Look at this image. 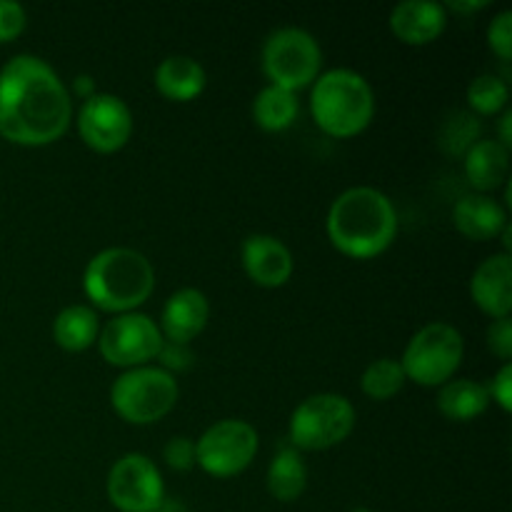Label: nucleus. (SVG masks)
Segmentation results:
<instances>
[{
	"instance_id": "1",
	"label": "nucleus",
	"mask_w": 512,
	"mask_h": 512,
	"mask_svg": "<svg viewBox=\"0 0 512 512\" xmlns=\"http://www.w3.org/2000/svg\"><path fill=\"white\" fill-rule=\"evenodd\" d=\"M73 100L60 75L35 55H15L0 70V135L15 145L40 148L65 135Z\"/></svg>"
},
{
	"instance_id": "2",
	"label": "nucleus",
	"mask_w": 512,
	"mask_h": 512,
	"mask_svg": "<svg viewBox=\"0 0 512 512\" xmlns=\"http://www.w3.org/2000/svg\"><path fill=\"white\" fill-rule=\"evenodd\" d=\"M325 230L335 248L348 258L368 260L383 255L398 235V210L378 188L358 185L333 200Z\"/></svg>"
},
{
	"instance_id": "3",
	"label": "nucleus",
	"mask_w": 512,
	"mask_h": 512,
	"mask_svg": "<svg viewBox=\"0 0 512 512\" xmlns=\"http://www.w3.org/2000/svg\"><path fill=\"white\" fill-rule=\"evenodd\" d=\"M155 270L133 248H105L83 273V290L90 303L108 313H135L153 295Z\"/></svg>"
},
{
	"instance_id": "4",
	"label": "nucleus",
	"mask_w": 512,
	"mask_h": 512,
	"mask_svg": "<svg viewBox=\"0 0 512 512\" xmlns=\"http://www.w3.org/2000/svg\"><path fill=\"white\" fill-rule=\"evenodd\" d=\"M310 110L323 133L333 138H353L373 123L375 93L355 70L333 68L318 75L313 83Z\"/></svg>"
},
{
	"instance_id": "5",
	"label": "nucleus",
	"mask_w": 512,
	"mask_h": 512,
	"mask_svg": "<svg viewBox=\"0 0 512 512\" xmlns=\"http://www.w3.org/2000/svg\"><path fill=\"white\" fill-rule=\"evenodd\" d=\"M178 380L163 368H130L110 388L115 413L130 425H150L163 420L178 403Z\"/></svg>"
},
{
	"instance_id": "6",
	"label": "nucleus",
	"mask_w": 512,
	"mask_h": 512,
	"mask_svg": "<svg viewBox=\"0 0 512 512\" xmlns=\"http://www.w3.org/2000/svg\"><path fill=\"white\" fill-rule=\"evenodd\" d=\"M465 355L463 335L450 323H430L420 328L405 345L400 365L405 378L423 388H440L453 380Z\"/></svg>"
},
{
	"instance_id": "7",
	"label": "nucleus",
	"mask_w": 512,
	"mask_h": 512,
	"mask_svg": "<svg viewBox=\"0 0 512 512\" xmlns=\"http://www.w3.org/2000/svg\"><path fill=\"white\" fill-rule=\"evenodd\" d=\"M323 65V50L318 40L303 28H278L263 45V73L270 85L303 90L315 83Z\"/></svg>"
},
{
	"instance_id": "8",
	"label": "nucleus",
	"mask_w": 512,
	"mask_h": 512,
	"mask_svg": "<svg viewBox=\"0 0 512 512\" xmlns=\"http://www.w3.org/2000/svg\"><path fill=\"white\" fill-rule=\"evenodd\" d=\"M353 428L355 408L345 395H310L293 410L290 445L295 450H328L343 443Z\"/></svg>"
},
{
	"instance_id": "9",
	"label": "nucleus",
	"mask_w": 512,
	"mask_h": 512,
	"mask_svg": "<svg viewBox=\"0 0 512 512\" xmlns=\"http://www.w3.org/2000/svg\"><path fill=\"white\" fill-rule=\"evenodd\" d=\"M258 430L245 420H220L195 443V463L213 478L240 475L258 455Z\"/></svg>"
},
{
	"instance_id": "10",
	"label": "nucleus",
	"mask_w": 512,
	"mask_h": 512,
	"mask_svg": "<svg viewBox=\"0 0 512 512\" xmlns=\"http://www.w3.org/2000/svg\"><path fill=\"white\" fill-rule=\"evenodd\" d=\"M163 333L143 313H123L100 328L98 348L105 363L115 368H143L158 358Z\"/></svg>"
},
{
	"instance_id": "11",
	"label": "nucleus",
	"mask_w": 512,
	"mask_h": 512,
	"mask_svg": "<svg viewBox=\"0 0 512 512\" xmlns=\"http://www.w3.org/2000/svg\"><path fill=\"white\" fill-rule=\"evenodd\" d=\"M108 500L120 512H155L165 500L163 475L143 453H128L108 473Z\"/></svg>"
},
{
	"instance_id": "12",
	"label": "nucleus",
	"mask_w": 512,
	"mask_h": 512,
	"mask_svg": "<svg viewBox=\"0 0 512 512\" xmlns=\"http://www.w3.org/2000/svg\"><path fill=\"white\" fill-rule=\"evenodd\" d=\"M78 133L95 153H115L133 135V113L118 95L95 93L80 105Z\"/></svg>"
},
{
	"instance_id": "13",
	"label": "nucleus",
	"mask_w": 512,
	"mask_h": 512,
	"mask_svg": "<svg viewBox=\"0 0 512 512\" xmlns=\"http://www.w3.org/2000/svg\"><path fill=\"white\" fill-rule=\"evenodd\" d=\"M240 255L248 278L260 288H280L293 275V253L273 235H248Z\"/></svg>"
},
{
	"instance_id": "14",
	"label": "nucleus",
	"mask_w": 512,
	"mask_h": 512,
	"mask_svg": "<svg viewBox=\"0 0 512 512\" xmlns=\"http://www.w3.org/2000/svg\"><path fill=\"white\" fill-rule=\"evenodd\" d=\"M470 295L475 305L493 320L508 318L512 310V258L498 253L485 258L470 280Z\"/></svg>"
},
{
	"instance_id": "15",
	"label": "nucleus",
	"mask_w": 512,
	"mask_h": 512,
	"mask_svg": "<svg viewBox=\"0 0 512 512\" xmlns=\"http://www.w3.org/2000/svg\"><path fill=\"white\" fill-rule=\"evenodd\" d=\"M210 318V303L198 288H180L170 295L160 315V333L170 343L190 345L205 330Z\"/></svg>"
},
{
	"instance_id": "16",
	"label": "nucleus",
	"mask_w": 512,
	"mask_h": 512,
	"mask_svg": "<svg viewBox=\"0 0 512 512\" xmlns=\"http://www.w3.org/2000/svg\"><path fill=\"white\" fill-rule=\"evenodd\" d=\"M448 10L435 0H403L390 13V30L405 45H428L443 35Z\"/></svg>"
},
{
	"instance_id": "17",
	"label": "nucleus",
	"mask_w": 512,
	"mask_h": 512,
	"mask_svg": "<svg viewBox=\"0 0 512 512\" xmlns=\"http://www.w3.org/2000/svg\"><path fill=\"white\" fill-rule=\"evenodd\" d=\"M453 223L465 238L485 243V240H493L503 233V228L508 225V213L490 195L470 193L455 203Z\"/></svg>"
},
{
	"instance_id": "18",
	"label": "nucleus",
	"mask_w": 512,
	"mask_h": 512,
	"mask_svg": "<svg viewBox=\"0 0 512 512\" xmlns=\"http://www.w3.org/2000/svg\"><path fill=\"white\" fill-rule=\"evenodd\" d=\"M208 75L205 68L190 55H170L155 68V88L163 98L175 103L195 100L205 90Z\"/></svg>"
},
{
	"instance_id": "19",
	"label": "nucleus",
	"mask_w": 512,
	"mask_h": 512,
	"mask_svg": "<svg viewBox=\"0 0 512 512\" xmlns=\"http://www.w3.org/2000/svg\"><path fill=\"white\" fill-rule=\"evenodd\" d=\"M465 178L478 193L488 195L490 190L500 188L508 180L510 150L503 148L498 140L480 138L468 153L463 155Z\"/></svg>"
},
{
	"instance_id": "20",
	"label": "nucleus",
	"mask_w": 512,
	"mask_h": 512,
	"mask_svg": "<svg viewBox=\"0 0 512 512\" xmlns=\"http://www.w3.org/2000/svg\"><path fill=\"white\" fill-rule=\"evenodd\" d=\"M435 403H438V410L448 420H455V423H470V420L480 418V415L488 410V385L468 378L448 380L445 385H440L438 400H435Z\"/></svg>"
},
{
	"instance_id": "21",
	"label": "nucleus",
	"mask_w": 512,
	"mask_h": 512,
	"mask_svg": "<svg viewBox=\"0 0 512 512\" xmlns=\"http://www.w3.org/2000/svg\"><path fill=\"white\" fill-rule=\"evenodd\" d=\"M100 320L90 305H68L53 320L55 343L70 353H83L98 343Z\"/></svg>"
},
{
	"instance_id": "22",
	"label": "nucleus",
	"mask_w": 512,
	"mask_h": 512,
	"mask_svg": "<svg viewBox=\"0 0 512 512\" xmlns=\"http://www.w3.org/2000/svg\"><path fill=\"white\" fill-rule=\"evenodd\" d=\"M308 488V465L300 450L285 445L268 468V493L280 503H293Z\"/></svg>"
},
{
	"instance_id": "23",
	"label": "nucleus",
	"mask_w": 512,
	"mask_h": 512,
	"mask_svg": "<svg viewBox=\"0 0 512 512\" xmlns=\"http://www.w3.org/2000/svg\"><path fill=\"white\" fill-rule=\"evenodd\" d=\"M298 98L290 90L278 88V85H265L253 100V118L268 133H280L288 130L298 118Z\"/></svg>"
},
{
	"instance_id": "24",
	"label": "nucleus",
	"mask_w": 512,
	"mask_h": 512,
	"mask_svg": "<svg viewBox=\"0 0 512 512\" xmlns=\"http://www.w3.org/2000/svg\"><path fill=\"white\" fill-rule=\"evenodd\" d=\"M480 120L478 115L468 113V110H455L448 120L443 123L438 135V143L445 155L450 158H463L470 148L480 140Z\"/></svg>"
},
{
	"instance_id": "25",
	"label": "nucleus",
	"mask_w": 512,
	"mask_h": 512,
	"mask_svg": "<svg viewBox=\"0 0 512 512\" xmlns=\"http://www.w3.org/2000/svg\"><path fill=\"white\" fill-rule=\"evenodd\" d=\"M405 370L400 360L393 358H380L365 368L363 378H360V388L368 398L373 400H390L398 395L405 385Z\"/></svg>"
},
{
	"instance_id": "26",
	"label": "nucleus",
	"mask_w": 512,
	"mask_h": 512,
	"mask_svg": "<svg viewBox=\"0 0 512 512\" xmlns=\"http://www.w3.org/2000/svg\"><path fill=\"white\" fill-rule=\"evenodd\" d=\"M510 88L498 75H478L468 85V105L473 115H498L508 108Z\"/></svg>"
},
{
	"instance_id": "27",
	"label": "nucleus",
	"mask_w": 512,
	"mask_h": 512,
	"mask_svg": "<svg viewBox=\"0 0 512 512\" xmlns=\"http://www.w3.org/2000/svg\"><path fill=\"white\" fill-rule=\"evenodd\" d=\"M488 45L493 48V53L498 55L500 60L512 58V13L510 10H503L493 18V23L488 25Z\"/></svg>"
},
{
	"instance_id": "28",
	"label": "nucleus",
	"mask_w": 512,
	"mask_h": 512,
	"mask_svg": "<svg viewBox=\"0 0 512 512\" xmlns=\"http://www.w3.org/2000/svg\"><path fill=\"white\" fill-rule=\"evenodd\" d=\"M158 360H160V368H163L165 373L175 375V373H183V370H188L190 365L195 363V355H193V350H190V345L163 340V345H160V350H158Z\"/></svg>"
},
{
	"instance_id": "29",
	"label": "nucleus",
	"mask_w": 512,
	"mask_h": 512,
	"mask_svg": "<svg viewBox=\"0 0 512 512\" xmlns=\"http://www.w3.org/2000/svg\"><path fill=\"white\" fill-rule=\"evenodd\" d=\"M25 8L15 0H0V43H10L25 30Z\"/></svg>"
},
{
	"instance_id": "30",
	"label": "nucleus",
	"mask_w": 512,
	"mask_h": 512,
	"mask_svg": "<svg viewBox=\"0 0 512 512\" xmlns=\"http://www.w3.org/2000/svg\"><path fill=\"white\" fill-rule=\"evenodd\" d=\"M163 458L165 463L173 470H178V473H185V470H190L193 465H198L195 463V443L190 438H183V435L165 443Z\"/></svg>"
},
{
	"instance_id": "31",
	"label": "nucleus",
	"mask_w": 512,
	"mask_h": 512,
	"mask_svg": "<svg viewBox=\"0 0 512 512\" xmlns=\"http://www.w3.org/2000/svg\"><path fill=\"white\" fill-rule=\"evenodd\" d=\"M488 348L493 350L500 360L510 363V358H512V320H510V315L508 318H498L490 323Z\"/></svg>"
},
{
	"instance_id": "32",
	"label": "nucleus",
	"mask_w": 512,
	"mask_h": 512,
	"mask_svg": "<svg viewBox=\"0 0 512 512\" xmlns=\"http://www.w3.org/2000/svg\"><path fill=\"white\" fill-rule=\"evenodd\" d=\"M488 393H490V400H495L505 413H510L512 410V365L510 363H505L503 368L498 370L493 383L488 385Z\"/></svg>"
},
{
	"instance_id": "33",
	"label": "nucleus",
	"mask_w": 512,
	"mask_h": 512,
	"mask_svg": "<svg viewBox=\"0 0 512 512\" xmlns=\"http://www.w3.org/2000/svg\"><path fill=\"white\" fill-rule=\"evenodd\" d=\"M498 143L503 148H512V110L505 108L503 118H500V130H498Z\"/></svg>"
},
{
	"instance_id": "34",
	"label": "nucleus",
	"mask_w": 512,
	"mask_h": 512,
	"mask_svg": "<svg viewBox=\"0 0 512 512\" xmlns=\"http://www.w3.org/2000/svg\"><path fill=\"white\" fill-rule=\"evenodd\" d=\"M73 90H75V95H80V98H83V100L93 98V95H95V88H93V80H90V78H88V75H80V78H78V80H75Z\"/></svg>"
},
{
	"instance_id": "35",
	"label": "nucleus",
	"mask_w": 512,
	"mask_h": 512,
	"mask_svg": "<svg viewBox=\"0 0 512 512\" xmlns=\"http://www.w3.org/2000/svg\"><path fill=\"white\" fill-rule=\"evenodd\" d=\"M488 5V0H473V3H460V0H453V3L448 5V8L458 10V13H470V10H480Z\"/></svg>"
},
{
	"instance_id": "36",
	"label": "nucleus",
	"mask_w": 512,
	"mask_h": 512,
	"mask_svg": "<svg viewBox=\"0 0 512 512\" xmlns=\"http://www.w3.org/2000/svg\"><path fill=\"white\" fill-rule=\"evenodd\" d=\"M353 512H373V510H368V508H355Z\"/></svg>"
}]
</instances>
